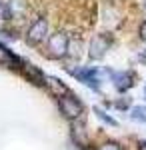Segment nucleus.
Returning a JSON list of instances; mask_svg holds the SVG:
<instances>
[{
	"mask_svg": "<svg viewBox=\"0 0 146 150\" xmlns=\"http://www.w3.org/2000/svg\"><path fill=\"white\" fill-rule=\"evenodd\" d=\"M68 46H70V38H68L66 32H54L48 38V56H52V58L66 56Z\"/></svg>",
	"mask_w": 146,
	"mask_h": 150,
	"instance_id": "nucleus-1",
	"label": "nucleus"
},
{
	"mask_svg": "<svg viewBox=\"0 0 146 150\" xmlns=\"http://www.w3.org/2000/svg\"><path fill=\"white\" fill-rule=\"evenodd\" d=\"M58 104H60L62 114L66 116L68 120H74V118H78V116L82 114V104H80L78 100L74 98V96H70V94H66V96H60Z\"/></svg>",
	"mask_w": 146,
	"mask_h": 150,
	"instance_id": "nucleus-2",
	"label": "nucleus"
},
{
	"mask_svg": "<svg viewBox=\"0 0 146 150\" xmlns=\"http://www.w3.org/2000/svg\"><path fill=\"white\" fill-rule=\"evenodd\" d=\"M70 74L74 78H78L80 82H84L86 86L100 90V78H98V70L94 68H78V70H70Z\"/></svg>",
	"mask_w": 146,
	"mask_h": 150,
	"instance_id": "nucleus-3",
	"label": "nucleus"
},
{
	"mask_svg": "<svg viewBox=\"0 0 146 150\" xmlns=\"http://www.w3.org/2000/svg\"><path fill=\"white\" fill-rule=\"evenodd\" d=\"M108 48H110V38L106 34H96L92 38V42H90L88 56L92 58V60H100V58L106 54Z\"/></svg>",
	"mask_w": 146,
	"mask_h": 150,
	"instance_id": "nucleus-4",
	"label": "nucleus"
},
{
	"mask_svg": "<svg viewBox=\"0 0 146 150\" xmlns=\"http://www.w3.org/2000/svg\"><path fill=\"white\" fill-rule=\"evenodd\" d=\"M46 32H48V20H46V18H38V20L28 28V36H26L28 44H38V42H42L46 38Z\"/></svg>",
	"mask_w": 146,
	"mask_h": 150,
	"instance_id": "nucleus-5",
	"label": "nucleus"
},
{
	"mask_svg": "<svg viewBox=\"0 0 146 150\" xmlns=\"http://www.w3.org/2000/svg\"><path fill=\"white\" fill-rule=\"evenodd\" d=\"M110 74V78H112L114 86L120 90V92H124V90H128L134 82H132V74L130 72H116V70H112V72H108Z\"/></svg>",
	"mask_w": 146,
	"mask_h": 150,
	"instance_id": "nucleus-6",
	"label": "nucleus"
},
{
	"mask_svg": "<svg viewBox=\"0 0 146 150\" xmlns=\"http://www.w3.org/2000/svg\"><path fill=\"white\" fill-rule=\"evenodd\" d=\"M24 74H26V76H28V78H30L34 84H42V82H46V80H44V74L36 68V66H32V64H26Z\"/></svg>",
	"mask_w": 146,
	"mask_h": 150,
	"instance_id": "nucleus-7",
	"label": "nucleus"
},
{
	"mask_svg": "<svg viewBox=\"0 0 146 150\" xmlns=\"http://www.w3.org/2000/svg\"><path fill=\"white\" fill-rule=\"evenodd\" d=\"M14 62H16V56H12L10 50L0 44V64H14Z\"/></svg>",
	"mask_w": 146,
	"mask_h": 150,
	"instance_id": "nucleus-8",
	"label": "nucleus"
},
{
	"mask_svg": "<svg viewBox=\"0 0 146 150\" xmlns=\"http://www.w3.org/2000/svg\"><path fill=\"white\" fill-rule=\"evenodd\" d=\"M132 118L140 120V122H146V106H134L132 108Z\"/></svg>",
	"mask_w": 146,
	"mask_h": 150,
	"instance_id": "nucleus-9",
	"label": "nucleus"
},
{
	"mask_svg": "<svg viewBox=\"0 0 146 150\" xmlns=\"http://www.w3.org/2000/svg\"><path fill=\"white\" fill-rule=\"evenodd\" d=\"M48 86L52 88V90H56L60 96H62V92H68V88L64 86V84H60V82L56 80V78H48Z\"/></svg>",
	"mask_w": 146,
	"mask_h": 150,
	"instance_id": "nucleus-10",
	"label": "nucleus"
},
{
	"mask_svg": "<svg viewBox=\"0 0 146 150\" xmlns=\"http://www.w3.org/2000/svg\"><path fill=\"white\" fill-rule=\"evenodd\" d=\"M94 112H96V116L100 118L102 122H106V124H112V126H116V120H114V118H110V116L106 114L104 110H100V108H94Z\"/></svg>",
	"mask_w": 146,
	"mask_h": 150,
	"instance_id": "nucleus-11",
	"label": "nucleus"
},
{
	"mask_svg": "<svg viewBox=\"0 0 146 150\" xmlns=\"http://www.w3.org/2000/svg\"><path fill=\"white\" fill-rule=\"evenodd\" d=\"M140 38H142V40H146V20L140 24Z\"/></svg>",
	"mask_w": 146,
	"mask_h": 150,
	"instance_id": "nucleus-12",
	"label": "nucleus"
},
{
	"mask_svg": "<svg viewBox=\"0 0 146 150\" xmlns=\"http://www.w3.org/2000/svg\"><path fill=\"white\" fill-rule=\"evenodd\" d=\"M98 150H120V148H118V144H104V146L98 148Z\"/></svg>",
	"mask_w": 146,
	"mask_h": 150,
	"instance_id": "nucleus-13",
	"label": "nucleus"
},
{
	"mask_svg": "<svg viewBox=\"0 0 146 150\" xmlns=\"http://www.w3.org/2000/svg\"><path fill=\"white\" fill-rule=\"evenodd\" d=\"M140 146H144V148H146V142H140Z\"/></svg>",
	"mask_w": 146,
	"mask_h": 150,
	"instance_id": "nucleus-14",
	"label": "nucleus"
},
{
	"mask_svg": "<svg viewBox=\"0 0 146 150\" xmlns=\"http://www.w3.org/2000/svg\"><path fill=\"white\" fill-rule=\"evenodd\" d=\"M140 58H144V60H146V52H144V56H140Z\"/></svg>",
	"mask_w": 146,
	"mask_h": 150,
	"instance_id": "nucleus-15",
	"label": "nucleus"
},
{
	"mask_svg": "<svg viewBox=\"0 0 146 150\" xmlns=\"http://www.w3.org/2000/svg\"><path fill=\"white\" fill-rule=\"evenodd\" d=\"M144 94H146V90H144Z\"/></svg>",
	"mask_w": 146,
	"mask_h": 150,
	"instance_id": "nucleus-16",
	"label": "nucleus"
}]
</instances>
